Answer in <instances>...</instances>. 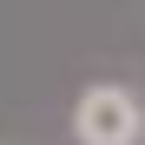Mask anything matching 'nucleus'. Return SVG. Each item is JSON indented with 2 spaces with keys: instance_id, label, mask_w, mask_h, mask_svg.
Wrapping results in <instances>:
<instances>
[{
  "instance_id": "1",
  "label": "nucleus",
  "mask_w": 145,
  "mask_h": 145,
  "mask_svg": "<svg viewBox=\"0 0 145 145\" xmlns=\"http://www.w3.org/2000/svg\"><path fill=\"white\" fill-rule=\"evenodd\" d=\"M138 132H145V106L132 86L99 79L79 92V106H72V138L79 145H138Z\"/></svg>"
}]
</instances>
